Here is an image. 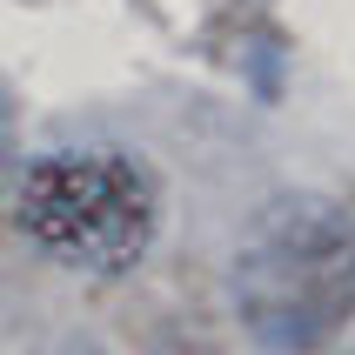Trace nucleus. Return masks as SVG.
I'll return each mask as SVG.
<instances>
[{
  "label": "nucleus",
  "instance_id": "3",
  "mask_svg": "<svg viewBox=\"0 0 355 355\" xmlns=\"http://www.w3.org/2000/svg\"><path fill=\"white\" fill-rule=\"evenodd\" d=\"M336 349H342V355H355V329H349V336H342V342H336Z\"/></svg>",
  "mask_w": 355,
  "mask_h": 355
},
{
  "label": "nucleus",
  "instance_id": "2",
  "mask_svg": "<svg viewBox=\"0 0 355 355\" xmlns=\"http://www.w3.org/2000/svg\"><path fill=\"white\" fill-rule=\"evenodd\" d=\"M20 228L80 275H128L155 241V181L128 155H47L20 181Z\"/></svg>",
  "mask_w": 355,
  "mask_h": 355
},
{
  "label": "nucleus",
  "instance_id": "1",
  "mask_svg": "<svg viewBox=\"0 0 355 355\" xmlns=\"http://www.w3.org/2000/svg\"><path fill=\"white\" fill-rule=\"evenodd\" d=\"M235 315L275 355L336 349L355 329V221L329 201H282L235 255Z\"/></svg>",
  "mask_w": 355,
  "mask_h": 355
}]
</instances>
